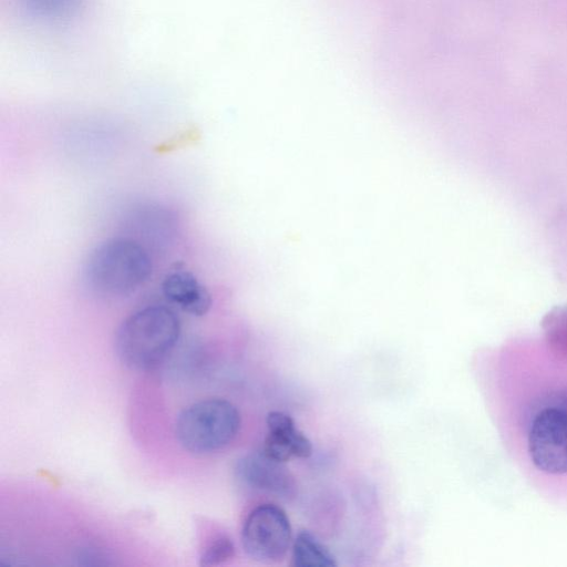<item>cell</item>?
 <instances>
[{
    "label": "cell",
    "instance_id": "obj_1",
    "mask_svg": "<svg viewBox=\"0 0 567 567\" xmlns=\"http://www.w3.org/2000/svg\"><path fill=\"white\" fill-rule=\"evenodd\" d=\"M152 259L136 240L110 238L96 246L83 266L89 290L104 298H123L135 292L152 274Z\"/></svg>",
    "mask_w": 567,
    "mask_h": 567
},
{
    "label": "cell",
    "instance_id": "obj_2",
    "mask_svg": "<svg viewBox=\"0 0 567 567\" xmlns=\"http://www.w3.org/2000/svg\"><path fill=\"white\" fill-rule=\"evenodd\" d=\"M181 321L171 308L150 305L127 316L115 334L118 359L134 370L158 364L176 346Z\"/></svg>",
    "mask_w": 567,
    "mask_h": 567
},
{
    "label": "cell",
    "instance_id": "obj_3",
    "mask_svg": "<svg viewBox=\"0 0 567 567\" xmlns=\"http://www.w3.org/2000/svg\"><path fill=\"white\" fill-rule=\"evenodd\" d=\"M241 424L236 405L225 399L199 400L183 409L175 421L179 444L196 454L218 451L234 441Z\"/></svg>",
    "mask_w": 567,
    "mask_h": 567
},
{
    "label": "cell",
    "instance_id": "obj_4",
    "mask_svg": "<svg viewBox=\"0 0 567 567\" xmlns=\"http://www.w3.org/2000/svg\"><path fill=\"white\" fill-rule=\"evenodd\" d=\"M292 528L286 512L275 504H260L247 515L241 528L246 554L262 564L281 561L291 545Z\"/></svg>",
    "mask_w": 567,
    "mask_h": 567
},
{
    "label": "cell",
    "instance_id": "obj_5",
    "mask_svg": "<svg viewBox=\"0 0 567 567\" xmlns=\"http://www.w3.org/2000/svg\"><path fill=\"white\" fill-rule=\"evenodd\" d=\"M528 452L534 465L548 474L567 473V413L547 408L534 417L528 432Z\"/></svg>",
    "mask_w": 567,
    "mask_h": 567
},
{
    "label": "cell",
    "instance_id": "obj_6",
    "mask_svg": "<svg viewBox=\"0 0 567 567\" xmlns=\"http://www.w3.org/2000/svg\"><path fill=\"white\" fill-rule=\"evenodd\" d=\"M236 472L252 488L286 499L296 495L297 483L286 463L270 457L264 451L243 456L237 463Z\"/></svg>",
    "mask_w": 567,
    "mask_h": 567
},
{
    "label": "cell",
    "instance_id": "obj_7",
    "mask_svg": "<svg viewBox=\"0 0 567 567\" xmlns=\"http://www.w3.org/2000/svg\"><path fill=\"white\" fill-rule=\"evenodd\" d=\"M268 432L262 451L270 457L287 462L292 457H309L312 453L310 440L297 427L290 415L281 411L267 414Z\"/></svg>",
    "mask_w": 567,
    "mask_h": 567
},
{
    "label": "cell",
    "instance_id": "obj_8",
    "mask_svg": "<svg viewBox=\"0 0 567 567\" xmlns=\"http://www.w3.org/2000/svg\"><path fill=\"white\" fill-rule=\"evenodd\" d=\"M162 292L173 305L192 316H204L212 306V296L189 270L176 268L166 274Z\"/></svg>",
    "mask_w": 567,
    "mask_h": 567
},
{
    "label": "cell",
    "instance_id": "obj_9",
    "mask_svg": "<svg viewBox=\"0 0 567 567\" xmlns=\"http://www.w3.org/2000/svg\"><path fill=\"white\" fill-rule=\"evenodd\" d=\"M292 565L296 567H336L330 549L311 532L300 530L292 543Z\"/></svg>",
    "mask_w": 567,
    "mask_h": 567
},
{
    "label": "cell",
    "instance_id": "obj_10",
    "mask_svg": "<svg viewBox=\"0 0 567 567\" xmlns=\"http://www.w3.org/2000/svg\"><path fill=\"white\" fill-rule=\"evenodd\" d=\"M543 327L551 349L567 357V306L551 309L544 318Z\"/></svg>",
    "mask_w": 567,
    "mask_h": 567
},
{
    "label": "cell",
    "instance_id": "obj_11",
    "mask_svg": "<svg viewBox=\"0 0 567 567\" xmlns=\"http://www.w3.org/2000/svg\"><path fill=\"white\" fill-rule=\"evenodd\" d=\"M235 555V546L226 534L213 536L206 544L200 555L202 566H216L227 561Z\"/></svg>",
    "mask_w": 567,
    "mask_h": 567
}]
</instances>
